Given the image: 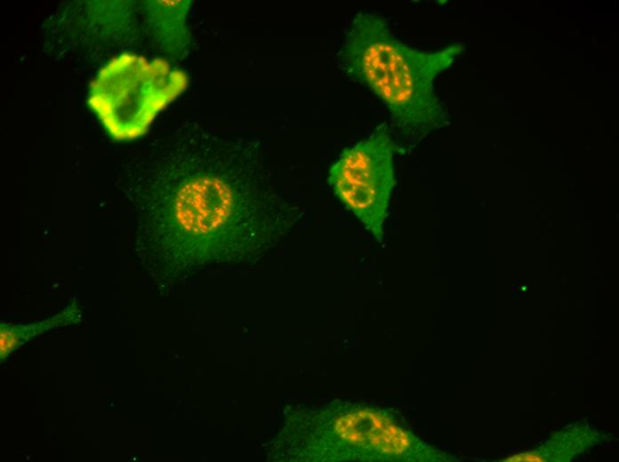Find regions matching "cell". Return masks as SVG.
Segmentation results:
<instances>
[{"label": "cell", "instance_id": "obj_2", "mask_svg": "<svg viewBox=\"0 0 619 462\" xmlns=\"http://www.w3.org/2000/svg\"><path fill=\"white\" fill-rule=\"evenodd\" d=\"M461 51V45L435 53L414 50L392 33L382 16L359 12L345 33L338 57L344 73L384 103L396 131L413 139L444 118L433 80Z\"/></svg>", "mask_w": 619, "mask_h": 462}, {"label": "cell", "instance_id": "obj_5", "mask_svg": "<svg viewBox=\"0 0 619 462\" xmlns=\"http://www.w3.org/2000/svg\"><path fill=\"white\" fill-rule=\"evenodd\" d=\"M326 444L342 459L399 461L414 458L422 444L391 414L350 404L330 415Z\"/></svg>", "mask_w": 619, "mask_h": 462}, {"label": "cell", "instance_id": "obj_3", "mask_svg": "<svg viewBox=\"0 0 619 462\" xmlns=\"http://www.w3.org/2000/svg\"><path fill=\"white\" fill-rule=\"evenodd\" d=\"M187 84L186 73L166 60L125 52L99 71L87 103L113 139H133L146 132L157 114Z\"/></svg>", "mask_w": 619, "mask_h": 462}, {"label": "cell", "instance_id": "obj_6", "mask_svg": "<svg viewBox=\"0 0 619 462\" xmlns=\"http://www.w3.org/2000/svg\"><path fill=\"white\" fill-rule=\"evenodd\" d=\"M149 6L154 31L164 44L183 46L187 42L185 20L189 1H155Z\"/></svg>", "mask_w": 619, "mask_h": 462}, {"label": "cell", "instance_id": "obj_4", "mask_svg": "<svg viewBox=\"0 0 619 462\" xmlns=\"http://www.w3.org/2000/svg\"><path fill=\"white\" fill-rule=\"evenodd\" d=\"M396 147L387 125L382 123L368 138L344 148L328 171L334 195L379 242L396 182Z\"/></svg>", "mask_w": 619, "mask_h": 462}, {"label": "cell", "instance_id": "obj_1", "mask_svg": "<svg viewBox=\"0 0 619 462\" xmlns=\"http://www.w3.org/2000/svg\"><path fill=\"white\" fill-rule=\"evenodd\" d=\"M190 139L157 160L136 205L137 251L178 267L262 256L301 214L273 186L262 141Z\"/></svg>", "mask_w": 619, "mask_h": 462}]
</instances>
